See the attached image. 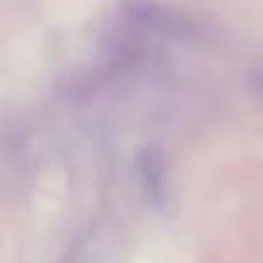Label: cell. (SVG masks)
Returning <instances> with one entry per match:
<instances>
[{
    "instance_id": "6da1fadb",
    "label": "cell",
    "mask_w": 263,
    "mask_h": 263,
    "mask_svg": "<svg viewBox=\"0 0 263 263\" xmlns=\"http://www.w3.org/2000/svg\"><path fill=\"white\" fill-rule=\"evenodd\" d=\"M254 88H256V90H261V92H263V65H261V67L254 72Z\"/></svg>"
}]
</instances>
